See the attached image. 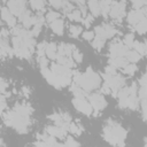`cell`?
Here are the masks:
<instances>
[{
	"label": "cell",
	"instance_id": "6da1fadb",
	"mask_svg": "<svg viewBox=\"0 0 147 147\" xmlns=\"http://www.w3.org/2000/svg\"><path fill=\"white\" fill-rule=\"evenodd\" d=\"M126 134H127L126 130L121 124H118L113 119H108L102 130V136L105 140L115 147L125 146L124 140L126 138Z\"/></svg>",
	"mask_w": 147,
	"mask_h": 147
},
{
	"label": "cell",
	"instance_id": "7a4b0ae2",
	"mask_svg": "<svg viewBox=\"0 0 147 147\" xmlns=\"http://www.w3.org/2000/svg\"><path fill=\"white\" fill-rule=\"evenodd\" d=\"M74 83H76L79 87H82L87 93L96 90L101 85V76L95 72L92 68H87L84 74L74 72Z\"/></svg>",
	"mask_w": 147,
	"mask_h": 147
},
{
	"label": "cell",
	"instance_id": "3957f363",
	"mask_svg": "<svg viewBox=\"0 0 147 147\" xmlns=\"http://www.w3.org/2000/svg\"><path fill=\"white\" fill-rule=\"evenodd\" d=\"M2 116H3V123L7 126L14 127L18 133H26L28 132V127H29V123H30V116L18 114L14 109H11L10 111H7Z\"/></svg>",
	"mask_w": 147,
	"mask_h": 147
},
{
	"label": "cell",
	"instance_id": "277c9868",
	"mask_svg": "<svg viewBox=\"0 0 147 147\" xmlns=\"http://www.w3.org/2000/svg\"><path fill=\"white\" fill-rule=\"evenodd\" d=\"M72 105L76 108V110H78L79 113H82L86 116L92 115L93 111H94V109L91 106L87 98H74L72 99Z\"/></svg>",
	"mask_w": 147,
	"mask_h": 147
},
{
	"label": "cell",
	"instance_id": "5b68a950",
	"mask_svg": "<svg viewBox=\"0 0 147 147\" xmlns=\"http://www.w3.org/2000/svg\"><path fill=\"white\" fill-rule=\"evenodd\" d=\"M6 7L9 9V11L15 16V17H20L23 13H25L26 9V2L22 1V0H9L6 2Z\"/></svg>",
	"mask_w": 147,
	"mask_h": 147
},
{
	"label": "cell",
	"instance_id": "8992f818",
	"mask_svg": "<svg viewBox=\"0 0 147 147\" xmlns=\"http://www.w3.org/2000/svg\"><path fill=\"white\" fill-rule=\"evenodd\" d=\"M87 100L90 101L94 111H101L107 106V101L101 93H90L87 95Z\"/></svg>",
	"mask_w": 147,
	"mask_h": 147
},
{
	"label": "cell",
	"instance_id": "52a82bcc",
	"mask_svg": "<svg viewBox=\"0 0 147 147\" xmlns=\"http://www.w3.org/2000/svg\"><path fill=\"white\" fill-rule=\"evenodd\" d=\"M125 6H126V3L124 1H113L109 16L111 18L121 22V20L125 15Z\"/></svg>",
	"mask_w": 147,
	"mask_h": 147
},
{
	"label": "cell",
	"instance_id": "ba28073f",
	"mask_svg": "<svg viewBox=\"0 0 147 147\" xmlns=\"http://www.w3.org/2000/svg\"><path fill=\"white\" fill-rule=\"evenodd\" d=\"M129 49L130 48H127L122 41H115L109 47V56H110V59H114V57H125V55H126Z\"/></svg>",
	"mask_w": 147,
	"mask_h": 147
},
{
	"label": "cell",
	"instance_id": "9c48e42d",
	"mask_svg": "<svg viewBox=\"0 0 147 147\" xmlns=\"http://www.w3.org/2000/svg\"><path fill=\"white\" fill-rule=\"evenodd\" d=\"M127 18V23L129 24H131L133 28L138 24V23H140L145 17H146V13H145V9L142 8V9H132L129 14H127V16H126Z\"/></svg>",
	"mask_w": 147,
	"mask_h": 147
},
{
	"label": "cell",
	"instance_id": "30bf717a",
	"mask_svg": "<svg viewBox=\"0 0 147 147\" xmlns=\"http://www.w3.org/2000/svg\"><path fill=\"white\" fill-rule=\"evenodd\" d=\"M1 18L2 21L9 26V28H15L16 26V17L9 11V9L5 6L1 7Z\"/></svg>",
	"mask_w": 147,
	"mask_h": 147
},
{
	"label": "cell",
	"instance_id": "8fae6325",
	"mask_svg": "<svg viewBox=\"0 0 147 147\" xmlns=\"http://www.w3.org/2000/svg\"><path fill=\"white\" fill-rule=\"evenodd\" d=\"M45 131L47 134L54 137V138H60V139H64L67 138V130L60 127V126H56V125H49V126H46L45 127Z\"/></svg>",
	"mask_w": 147,
	"mask_h": 147
},
{
	"label": "cell",
	"instance_id": "7c38bea8",
	"mask_svg": "<svg viewBox=\"0 0 147 147\" xmlns=\"http://www.w3.org/2000/svg\"><path fill=\"white\" fill-rule=\"evenodd\" d=\"M46 56L48 60H56L57 59V46L55 42H48L46 47Z\"/></svg>",
	"mask_w": 147,
	"mask_h": 147
},
{
	"label": "cell",
	"instance_id": "4fadbf2b",
	"mask_svg": "<svg viewBox=\"0 0 147 147\" xmlns=\"http://www.w3.org/2000/svg\"><path fill=\"white\" fill-rule=\"evenodd\" d=\"M49 25H51V29H52V31H53L54 33H56V34H59V36L63 34V32H64V22H63L62 18H59V20L54 21V22L51 23Z\"/></svg>",
	"mask_w": 147,
	"mask_h": 147
},
{
	"label": "cell",
	"instance_id": "5bb4252c",
	"mask_svg": "<svg viewBox=\"0 0 147 147\" xmlns=\"http://www.w3.org/2000/svg\"><path fill=\"white\" fill-rule=\"evenodd\" d=\"M87 8L91 10V15L93 16H99L101 15V7H100V1L91 0L87 2Z\"/></svg>",
	"mask_w": 147,
	"mask_h": 147
},
{
	"label": "cell",
	"instance_id": "9a60e30c",
	"mask_svg": "<svg viewBox=\"0 0 147 147\" xmlns=\"http://www.w3.org/2000/svg\"><path fill=\"white\" fill-rule=\"evenodd\" d=\"M56 61H57L59 64H62V65H64V67H67V68H69V69H72V68H75V65H76V64H75V61H74L72 57H70V56L57 55Z\"/></svg>",
	"mask_w": 147,
	"mask_h": 147
},
{
	"label": "cell",
	"instance_id": "2e32d148",
	"mask_svg": "<svg viewBox=\"0 0 147 147\" xmlns=\"http://www.w3.org/2000/svg\"><path fill=\"white\" fill-rule=\"evenodd\" d=\"M109 64L113 65V67H115L116 69L117 68L123 69L124 67H126L129 64V62H127V60L125 57H114V59H110L109 57Z\"/></svg>",
	"mask_w": 147,
	"mask_h": 147
},
{
	"label": "cell",
	"instance_id": "e0dca14e",
	"mask_svg": "<svg viewBox=\"0 0 147 147\" xmlns=\"http://www.w3.org/2000/svg\"><path fill=\"white\" fill-rule=\"evenodd\" d=\"M125 59L127 60L129 63H137V62L141 59V55H139V54H138L136 51H133V49H129L127 53H126V55H125Z\"/></svg>",
	"mask_w": 147,
	"mask_h": 147
},
{
	"label": "cell",
	"instance_id": "ac0fdd59",
	"mask_svg": "<svg viewBox=\"0 0 147 147\" xmlns=\"http://www.w3.org/2000/svg\"><path fill=\"white\" fill-rule=\"evenodd\" d=\"M111 2L113 1H100V7H101V15L103 17H108L111 8Z\"/></svg>",
	"mask_w": 147,
	"mask_h": 147
},
{
	"label": "cell",
	"instance_id": "d6986e66",
	"mask_svg": "<svg viewBox=\"0 0 147 147\" xmlns=\"http://www.w3.org/2000/svg\"><path fill=\"white\" fill-rule=\"evenodd\" d=\"M29 5L31 6L32 9L34 10H38V11H45V6H46V2L45 1H40V0H37V1H30Z\"/></svg>",
	"mask_w": 147,
	"mask_h": 147
},
{
	"label": "cell",
	"instance_id": "ffe728a7",
	"mask_svg": "<svg viewBox=\"0 0 147 147\" xmlns=\"http://www.w3.org/2000/svg\"><path fill=\"white\" fill-rule=\"evenodd\" d=\"M68 18L70 21H75V22H82L83 21V15H82L80 10H78V9L75 8L71 13L68 14Z\"/></svg>",
	"mask_w": 147,
	"mask_h": 147
},
{
	"label": "cell",
	"instance_id": "44dd1931",
	"mask_svg": "<svg viewBox=\"0 0 147 147\" xmlns=\"http://www.w3.org/2000/svg\"><path fill=\"white\" fill-rule=\"evenodd\" d=\"M45 18H46V21L51 24V23H53L54 21H56V20L61 18V14H60V13H57V11H55V10H49V11L46 14Z\"/></svg>",
	"mask_w": 147,
	"mask_h": 147
},
{
	"label": "cell",
	"instance_id": "7402d4cb",
	"mask_svg": "<svg viewBox=\"0 0 147 147\" xmlns=\"http://www.w3.org/2000/svg\"><path fill=\"white\" fill-rule=\"evenodd\" d=\"M132 49H133V51H136L139 55H145V53H146V45H145V42L134 41Z\"/></svg>",
	"mask_w": 147,
	"mask_h": 147
},
{
	"label": "cell",
	"instance_id": "603a6c76",
	"mask_svg": "<svg viewBox=\"0 0 147 147\" xmlns=\"http://www.w3.org/2000/svg\"><path fill=\"white\" fill-rule=\"evenodd\" d=\"M69 33H70V37L78 38V36L83 33V28L79 25H71L69 28Z\"/></svg>",
	"mask_w": 147,
	"mask_h": 147
},
{
	"label": "cell",
	"instance_id": "cb8c5ba5",
	"mask_svg": "<svg viewBox=\"0 0 147 147\" xmlns=\"http://www.w3.org/2000/svg\"><path fill=\"white\" fill-rule=\"evenodd\" d=\"M134 30H136L138 33H146V32H147V16H146L140 23H138V24L134 26Z\"/></svg>",
	"mask_w": 147,
	"mask_h": 147
},
{
	"label": "cell",
	"instance_id": "d4e9b609",
	"mask_svg": "<svg viewBox=\"0 0 147 147\" xmlns=\"http://www.w3.org/2000/svg\"><path fill=\"white\" fill-rule=\"evenodd\" d=\"M94 34L96 38H100L102 40H106L107 39V34H106V31H105V28L103 25H98L95 26L94 29Z\"/></svg>",
	"mask_w": 147,
	"mask_h": 147
},
{
	"label": "cell",
	"instance_id": "484cf974",
	"mask_svg": "<svg viewBox=\"0 0 147 147\" xmlns=\"http://www.w3.org/2000/svg\"><path fill=\"white\" fill-rule=\"evenodd\" d=\"M123 44H124L127 48H132V47H133V44H134V36H133L132 33L125 34L124 40H123Z\"/></svg>",
	"mask_w": 147,
	"mask_h": 147
},
{
	"label": "cell",
	"instance_id": "4316f807",
	"mask_svg": "<svg viewBox=\"0 0 147 147\" xmlns=\"http://www.w3.org/2000/svg\"><path fill=\"white\" fill-rule=\"evenodd\" d=\"M103 28H105V31H106L107 38H113V37L117 33L116 29H115L113 25H110V24H103Z\"/></svg>",
	"mask_w": 147,
	"mask_h": 147
},
{
	"label": "cell",
	"instance_id": "83f0119b",
	"mask_svg": "<svg viewBox=\"0 0 147 147\" xmlns=\"http://www.w3.org/2000/svg\"><path fill=\"white\" fill-rule=\"evenodd\" d=\"M138 70V67L134 64V63H129L126 67H124L123 68V71H124V74H126V75H130V76H132L136 71Z\"/></svg>",
	"mask_w": 147,
	"mask_h": 147
},
{
	"label": "cell",
	"instance_id": "f1b7e54d",
	"mask_svg": "<svg viewBox=\"0 0 147 147\" xmlns=\"http://www.w3.org/2000/svg\"><path fill=\"white\" fill-rule=\"evenodd\" d=\"M103 45H105V40H102V39H100V38H94L93 40H92V47L94 48V49H96V51H101L102 49V47H103Z\"/></svg>",
	"mask_w": 147,
	"mask_h": 147
},
{
	"label": "cell",
	"instance_id": "f546056e",
	"mask_svg": "<svg viewBox=\"0 0 147 147\" xmlns=\"http://www.w3.org/2000/svg\"><path fill=\"white\" fill-rule=\"evenodd\" d=\"M71 57H72V60H74L75 62H77V63H79V62H82V61H83V54L78 51V48H77V47H75V48H74L72 54H71Z\"/></svg>",
	"mask_w": 147,
	"mask_h": 147
},
{
	"label": "cell",
	"instance_id": "4dcf8cb0",
	"mask_svg": "<svg viewBox=\"0 0 147 147\" xmlns=\"http://www.w3.org/2000/svg\"><path fill=\"white\" fill-rule=\"evenodd\" d=\"M83 130H84V129H83L82 126H78V125L75 124V123H70L68 131H69L70 133H72V134H80Z\"/></svg>",
	"mask_w": 147,
	"mask_h": 147
},
{
	"label": "cell",
	"instance_id": "1f68e13d",
	"mask_svg": "<svg viewBox=\"0 0 147 147\" xmlns=\"http://www.w3.org/2000/svg\"><path fill=\"white\" fill-rule=\"evenodd\" d=\"M62 11L64 13V14H69V13H71L75 8H74V5L70 2V1H63V5H62Z\"/></svg>",
	"mask_w": 147,
	"mask_h": 147
},
{
	"label": "cell",
	"instance_id": "d6a6232c",
	"mask_svg": "<svg viewBox=\"0 0 147 147\" xmlns=\"http://www.w3.org/2000/svg\"><path fill=\"white\" fill-rule=\"evenodd\" d=\"M64 147H79V144L77 140H75L71 137H67L65 142H64Z\"/></svg>",
	"mask_w": 147,
	"mask_h": 147
},
{
	"label": "cell",
	"instance_id": "836d02e7",
	"mask_svg": "<svg viewBox=\"0 0 147 147\" xmlns=\"http://www.w3.org/2000/svg\"><path fill=\"white\" fill-rule=\"evenodd\" d=\"M82 36H83V38H84L85 40H93V39L95 38L94 31H84V32L82 33Z\"/></svg>",
	"mask_w": 147,
	"mask_h": 147
},
{
	"label": "cell",
	"instance_id": "e575fe53",
	"mask_svg": "<svg viewBox=\"0 0 147 147\" xmlns=\"http://www.w3.org/2000/svg\"><path fill=\"white\" fill-rule=\"evenodd\" d=\"M105 74H106V75H109V76H114V75L117 74V70H116L115 67L108 64V65L106 67V69H105Z\"/></svg>",
	"mask_w": 147,
	"mask_h": 147
},
{
	"label": "cell",
	"instance_id": "d590c367",
	"mask_svg": "<svg viewBox=\"0 0 147 147\" xmlns=\"http://www.w3.org/2000/svg\"><path fill=\"white\" fill-rule=\"evenodd\" d=\"M111 92H113V91H111L110 86H109L107 83L103 82V84H102V86H101V88H100V93H101V94H110Z\"/></svg>",
	"mask_w": 147,
	"mask_h": 147
},
{
	"label": "cell",
	"instance_id": "8d00e7d4",
	"mask_svg": "<svg viewBox=\"0 0 147 147\" xmlns=\"http://www.w3.org/2000/svg\"><path fill=\"white\" fill-rule=\"evenodd\" d=\"M93 20H94V16H93V15H87L85 18H83L82 22H83V24H84L86 28H88V26L93 23Z\"/></svg>",
	"mask_w": 147,
	"mask_h": 147
},
{
	"label": "cell",
	"instance_id": "74e56055",
	"mask_svg": "<svg viewBox=\"0 0 147 147\" xmlns=\"http://www.w3.org/2000/svg\"><path fill=\"white\" fill-rule=\"evenodd\" d=\"M141 108H142V117L145 121H147V99L141 100Z\"/></svg>",
	"mask_w": 147,
	"mask_h": 147
},
{
	"label": "cell",
	"instance_id": "f35d334b",
	"mask_svg": "<svg viewBox=\"0 0 147 147\" xmlns=\"http://www.w3.org/2000/svg\"><path fill=\"white\" fill-rule=\"evenodd\" d=\"M49 5L55 8V9H61L62 8V5H63V1H60V0H55V1H49Z\"/></svg>",
	"mask_w": 147,
	"mask_h": 147
},
{
	"label": "cell",
	"instance_id": "ab89813d",
	"mask_svg": "<svg viewBox=\"0 0 147 147\" xmlns=\"http://www.w3.org/2000/svg\"><path fill=\"white\" fill-rule=\"evenodd\" d=\"M41 26H42V25L37 24V25H34V26L32 28L31 33H32V36H33V37H38V34H39V33H40V31H41Z\"/></svg>",
	"mask_w": 147,
	"mask_h": 147
},
{
	"label": "cell",
	"instance_id": "60d3db41",
	"mask_svg": "<svg viewBox=\"0 0 147 147\" xmlns=\"http://www.w3.org/2000/svg\"><path fill=\"white\" fill-rule=\"evenodd\" d=\"M145 6V1H132V7L133 9H142V7Z\"/></svg>",
	"mask_w": 147,
	"mask_h": 147
},
{
	"label": "cell",
	"instance_id": "b9f144b4",
	"mask_svg": "<svg viewBox=\"0 0 147 147\" xmlns=\"http://www.w3.org/2000/svg\"><path fill=\"white\" fill-rule=\"evenodd\" d=\"M139 85H140V86H144V87H147V72L144 74V75L140 77V79H139Z\"/></svg>",
	"mask_w": 147,
	"mask_h": 147
},
{
	"label": "cell",
	"instance_id": "7bdbcfd3",
	"mask_svg": "<svg viewBox=\"0 0 147 147\" xmlns=\"http://www.w3.org/2000/svg\"><path fill=\"white\" fill-rule=\"evenodd\" d=\"M22 91H23V94H24L25 96H29V94H30V88H29V87L24 86V87L22 88Z\"/></svg>",
	"mask_w": 147,
	"mask_h": 147
},
{
	"label": "cell",
	"instance_id": "ee69618b",
	"mask_svg": "<svg viewBox=\"0 0 147 147\" xmlns=\"http://www.w3.org/2000/svg\"><path fill=\"white\" fill-rule=\"evenodd\" d=\"M145 45H146V53H145V55H146V57H147V41H145Z\"/></svg>",
	"mask_w": 147,
	"mask_h": 147
},
{
	"label": "cell",
	"instance_id": "f6af8a7d",
	"mask_svg": "<svg viewBox=\"0 0 147 147\" xmlns=\"http://www.w3.org/2000/svg\"><path fill=\"white\" fill-rule=\"evenodd\" d=\"M145 147H147V137L145 138Z\"/></svg>",
	"mask_w": 147,
	"mask_h": 147
},
{
	"label": "cell",
	"instance_id": "bcb514c9",
	"mask_svg": "<svg viewBox=\"0 0 147 147\" xmlns=\"http://www.w3.org/2000/svg\"><path fill=\"white\" fill-rule=\"evenodd\" d=\"M146 70H147V68H146Z\"/></svg>",
	"mask_w": 147,
	"mask_h": 147
}]
</instances>
